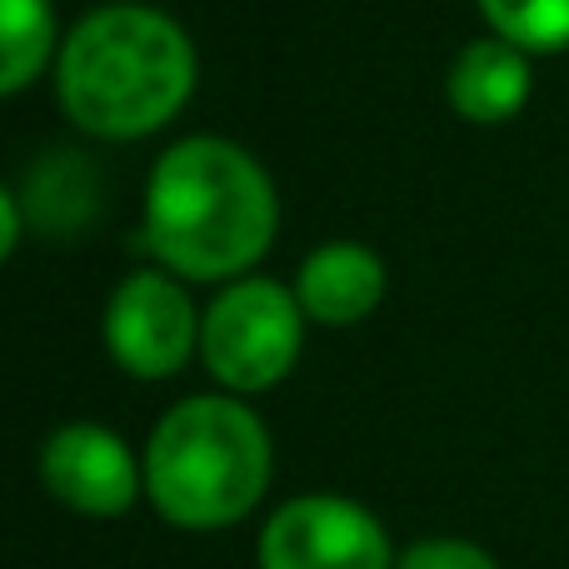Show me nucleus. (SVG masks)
<instances>
[{"label":"nucleus","instance_id":"obj_14","mask_svg":"<svg viewBox=\"0 0 569 569\" xmlns=\"http://www.w3.org/2000/svg\"><path fill=\"white\" fill-rule=\"evenodd\" d=\"M20 206H16V196H10L6 186H0V266L10 260V250H16V240H20Z\"/></svg>","mask_w":569,"mask_h":569},{"label":"nucleus","instance_id":"obj_1","mask_svg":"<svg viewBox=\"0 0 569 569\" xmlns=\"http://www.w3.org/2000/svg\"><path fill=\"white\" fill-rule=\"evenodd\" d=\"M280 200L266 166L220 136H190L156 160L146 186V246L180 280L246 276L270 250Z\"/></svg>","mask_w":569,"mask_h":569},{"label":"nucleus","instance_id":"obj_6","mask_svg":"<svg viewBox=\"0 0 569 569\" xmlns=\"http://www.w3.org/2000/svg\"><path fill=\"white\" fill-rule=\"evenodd\" d=\"M260 569H390V535L365 505L305 495L260 530Z\"/></svg>","mask_w":569,"mask_h":569},{"label":"nucleus","instance_id":"obj_7","mask_svg":"<svg viewBox=\"0 0 569 569\" xmlns=\"http://www.w3.org/2000/svg\"><path fill=\"white\" fill-rule=\"evenodd\" d=\"M40 480L76 515H126L146 485V465L106 425H60L40 450Z\"/></svg>","mask_w":569,"mask_h":569},{"label":"nucleus","instance_id":"obj_9","mask_svg":"<svg viewBox=\"0 0 569 569\" xmlns=\"http://www.w3.org/2000/svg\"><path fill=\"white\" fill-rule=\"evenodd\" d=\"M295 300L315 325H355L385 300V266L355 240L320 246L295 276Z\"/></svg>","mask_w":569,"mask_h":569},{"label":"nucleus","instance_id":"obj_5","mask_svg":"<svg viewBox=\"0 0 569 569\" xmlns=\"http://www.w3.org/2000/svg\"><path fill=\"white\" fill-rule=\"evenodd\" d=\"M200 315L176 276L140 270L116 284L106 305V350L136 380H166L196 355Z\"/></svg>","mask_w":569,"mask_h":569},{"label":"nucleus","instance_id":"obj_8","mask_svg":"<svg viewBox=\"0 0 569 569\" xmlns=\"http://www.w3.org/2000/svg\"><path fill=\"white\" fill-rule=\"evenodd\" d=\"M445 96H450L455 116L470 120V126H505L530 100V56L500 36L470 40L455 56Z\"/></svg>","mask_w":569,"mask_h":569},{"label":"nucleus","instance_id":"obj_10","mask_svg":"<svg viewBox=\"0 0 569 569\" xmlns=\"http://www.w3.org/2000/svg\"><path fill=\"white\" fill-rule=\"evenodd\" d=\"M26 210L50 236L80 230L96 210V170L76 150H50V160H40L26 180Z\"/></svg>","mask_w":569,"mask_h":569},{"label":"nucleus","instance_id":"obj_3","mask_svg":"<svg viewBox=\"0 0 569 569\" xmlns=\"http://www.w3.org/2000/svg\"><path fill=\"white\" fill-rule=\"evenodd\" d=\"M270 465L276 455L256 410L230 395H190L150 435L146 490L180 530H220L260 505Z\"/></svg>","mask_w":569,"mask_h":569},{"label":"nucleus","instance_id":"obj_2","mask_svg":"<svg viewBox=\"0 0 569 569\" xmlns=\"http://www.w3.org/2000/svg\"><path fill=\"white\" fill-rule=\"evenodd\" d=\"M196 90V46L150 6H100L56 56V96L96 140H140L170 126Z\"/></svg>","mask_w":569,"mask_h":569},{"label":"nucleus","instance_id":"obj_11","mask_svg":"<svg viewBox=\"0 0 569 569\" xmlns=\"http://www.w3.org/2000/svg\"><path fill=\"white\" fill-rule=\"evenodd\" d=\"M56 56L60 46L50 0H0V96L26 90Z\"/></svg>","mask_w":569,"mask_h":569},{"label":"nucleus","instance_id":"obj_12","mask_svg":"<svg viewBox=\"0 0 569 569\" xmlns=\"http://www.w3.org/2000/svg\"><path fill=\"white\" fill-rule=\"evenodd\" d=\"M480 16L525 56L569 50V0H480Z\"/></svg>","mask_w":569,"mask_h":569},{"label":"nucleus","instance_id":"obj_4","mask_svg":"<svg viewBox=\"0 0 569 569\" xmlns=\"http://www.w3.org/2000/svg\"><path fill=\"white\" fill-rule=\"evenodd\" d=\"M300 340L305 310L295 290L276 280H230V290H220L200 320L206 370L236 395L280 385L300 360Z\"/></svg>","mask_w":569,"mask_h":569},{"label":"nucleus","instance_id":"obj_13","mask_svg":"<svg viewBox=\"0 0 569 569\" xmlns=\"http://www.w3.org/2000/svg\"><path fill=\"white\" fill-rule=\"evenodd\" d=\"M395 569H500L490 560V555L480 550V545L470 540H450V535H440V540H420L410 545V550L400 555V565Z\"/></svg>","mask_w":569,"mask_h":569}]
</instances>
